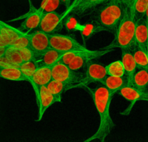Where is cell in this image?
<instances>
[{
  "label": "cell",
  "instance_id": "16",
  "mask_svg": "<svg viewBox=\"0 0 148 142\" xmlns=\"http://www.w3.org/2000/svg\"><path fill=\"white\" fill-rule=\"evenodd\" d=\"M134 41L136 46L148 53V27L145 18L137 20Z\"/></svg>",
  "mask_w": 148,
  "mask_h": 142
},
{
  "label": "cell",
  "instance_id": "7",
  "mask_svg": "<svg viewBox=\"0 0 148 142\" xmlns=\"http://www.w3.org/2000/svg\"><path fill=\"white\" fill-rule=\"evenodd\" d=\"M44 12H45L43 11L40 7L36 8L30 1V9L28 12L17 18L10 20V22L23 20L20 25V30H26V32L30 33V31L39 27Z\"/></svg>",
  "mask_w": 148,
  "mask_h": 142
},
{
  "label": "cell",
  "instance_id": "33",
  "mask_svg": "<svg viewBox=\"0 0 148 142\" xmlns=\"http://www.w3.org/2000/svg\"><path fill=\"white\" fill-rule=\"evenodd\" d=\"M82 1H83V0H73V1H72V2L71 3L70 5L68 7H66V10H64V12L62 14V22H63V20H64L66 17L69 16V14H70L72 12L75 11V10H76L77 7L79 5V4H80Z\"/></svg>",
  "mask_w": 148,
  "mask_h": 142
},
{
  "label": "cell",
  "instance_id": "23",
  "mask_svg": "<svg viewBox=\"0 0 148 142\" xmlns=\"http://www.w3.org/2000/svg\"><path fill=\"white\" fill-rule=\"evenodd\" d=\"M132 85L148 92V69H137L133 77Z\"/></svg>",
  "mask_w": 148,
  "mask_h": 142
},
{
  "label": "cell",
  "instance_id": "37",
  "mask_svg": "<svg viewBox=\"0 0 148 142\" xmlns=\"http://www.w3.org/2000/svg\"><path fill=\"white\" fill-rule=\"evenodd\" d=\"M60 1H61V2L63 3V4L66 6V7H69V6L70 5L71 3H72L71 2V1H72V0H60Z\"/></svg>",
  "mask_w": 148,
  "mask_h": 142
},
{
  "label": "cell",
  "instance_id": "11",
  "mask_svg": "<svg viewBox=\"0 0 148 142\" xmlns=\"http://www.w3.org/2000/svg\"><path fill=\"white\" fill-rule=\"evenodd\" d=\"M53 79L52 77L51 67L44 65L39 64L33 76V82L31 85L34 90L36 98V102H38L40 95V87L41 86H46Z\"/></svg>",
  "mask_w": 148,
  "mask_h": 142
},
{
  "label": "cell",
  "instance_id": "17",
  "mask_svg": "<svg viewBox=\"0 0 148 142\" xmlns=\"http://www.w3.org/2000/svg\"><path fill=\"white\" fill-rule=\"evenodd\" d=\"M64 54L65 53L64 52H61L56 49L50 48L40 58V59L38 60L39 64L52 67L53 65L62 61Z\"/></svg>",
  "mask_w": 148,
  "mask_h": 142
},
{
  "label": "cell",
  "instance_id": "29",
  "mask_svg": "<svg viewBox=\"0 0 148 142\" xmlns=\"http://www.w3.org/2000/svg\"><path fill=\"white\" fill-rule=\"evenodd\" d=\"M148 7V0H136L132 10L137 20L143 19L145 17Z\"/></svg>",
  "mask_w": 148,
  "mask_h": 142
},
{
  "label": "cell",
  "instance_id": "12",
  "mask_svg": "<svg viewBox=\"0 0 148 142\" xmlns=\"http://www.w3.org/2000/svg\"><path fill=\"white\" fill-rule=\"evenodd\" d=\"M62 23V14L56 11L46 12L43 14L38 28L47 34H53Z\"/></svg>",
  "mask_w": 148,
  "mask_h": 142
},
{
  "label": "cell",
  "instance_id": "26",
  "mask_svg": "<svg viewBox=\"0 0 148 142\" xmlns=\"http://www.w3.org/2000/svg\"><path fill=\"white\" fill-rule=\"evenodd\" d=\"M64 25L68 32H79L83 28L84 24L81 23L73 16H68L64 20Z\"/></svg>",
  "mask_w": 148,
  "mask_h": 142
},
{
  "label": "cell",
  "instance_id": "28",
  "mask_svg": "<svg viewBox=\"0 0 148 142\" xmlns=\"http://www.w3.org/2000/svg\"><path fill=\"white\" fill-rule=\"evenodd\" d=\"M5 56L11 61L16 66H20L23 63V60L22 59L21 56L20 54L18 48L12 47V46H7L6 48Z\"/></svg>",
  "mask_w": 148,
  "mask_h": 142
},
{
  "label": "cell",
  "instance_id": "22",
  "mask_svg": "<svg viewBox=\"0 0 148 142\" xmlns=\"http://www.w3.org/2000/svg\"><path fill=\"white\" fill-rule=\"evenodd\" d=\"M38 66V61H29L23 62L19 66V68L25 78L26 82H28L31 85L33 82V76Z\"/></svg>",
  "mask_w": 148,
  "mask_h": 142
},
{
  "label": "cell",
  "instance_id": "13",
  "mask_svg": "<svg viewBox=\"0 0 148 142\" xmlns=\"http://www.w3.org/2000/svg\"><path fill=\"white\" fill-rule=\"evenodd\" d=\"M58 102L56 98L49 92L46 86H41L40 87V95L37 102L38 112L36 122L41 121L46 111L53 104Z\"/></svg>",
  "mask_w": 148,
  "mask_h": 142
},
{
  "label": "cell",
  "instance_id": "3",
  "mask_svg": "<svg viewBox=\"0 0 148 142\" xmlns=\"http://www.w3.org/2000/svg\"><path fill=\"white\" fill-rule=\"evenodd\" d=\"M114 48L110 46H106L102 50H88L79 51L66 52L64 55L62 61L74 72H77L83 68L86 67L92 60L105 56L109 52L112 51Z\"/></svg>",
  "mask_w": 148,
  "mask_h": 142
},
{
  "label": "cell",
  "instance_id": "8",
  "mask_svg": "<svg viewBox=\"0 0 148 142\" xmlns=\"http://www.w3.org/2000/svg\"><path fill=\"white\" fill-rule=\"evenodd\" d=\"M51 72L53 79L69 85L71 86V89L73 88L74 85L79 82L82 77L62 61L52 66Z\"/></svg>",
  "mask_w": 148,
  "mask_h": 142
},
{
  "label": "cell",
  "instance_id": "14",
  "mask_svg": "<svg viewBox=\"0 0 148 142\" xmlns=\"http://www.w3.org/2000/svg\"><path fill=\"white\" fill-rule=\"evenodd\" d=\"M121 61L125 71L127 85H132L134 75L138 69L132 50H121Z\"/></svg>",
  "mask_w": 148,
  "mask_h": 142
},
{
  "label": "cell",
  "instance_id": "30",
  "mask_svg": "<svg viewBox=\"0 0 148 142\" xmlns=\"http://www.w3.org/2000/svg\"><path fill=\"white\" fill-rule=\"evenodd\" d=\"M60 0H42L40 8L45 12L56 11L60 4Z\"/></svg>",
  "mask_w": 148,
  "mask_h": 142
},
{
  "label": "cell",
  "instance_id": "39",
  "mask_svg": "<svg viewBox=\"0 0 148 142\" xmlns=\"http://www.w3.org/2000/svg\"><path fill=\"white\" fill-rule=\"evenodd\" d=\"M0 46H6L5 45H4V42H3L2 39H1V36H0Z\"/></svg>",
  "mask_w": 148,
  "mask_h": 142
},
{
  "label": "cell",
  "instance_id": "9",
  "mask_svg": "<svg viewBox=\"0 0 148 142\" xmlns=\"http://www.w3.org/2000/svg\"><path fill=\"white\" fill-rule=\"evenodd\" d=\"M119 95L126 100L131 102L130 106L127 110L121 113V115H127L130 113L132 108L138 101H147L148 102V92L140 88L136 87L132 85L126 84L118 92Z\"/></svg>",
  "mask_w": 148,
  "mask_h": 142
},
{
  "label": "cell",
  "instance_id": "2",
  "mask_svg": "<svg viewBox=\"0 0 148 142\" xmlns=\"http://www.w3.org/2000/svg\"><path fill=\"white\" fill-rule=\"evenodd\" d=\"M137 20L132 9L126 7L124 16L114 32V38L109 44L112 48L132 50L135 46L134 36Z\"/></svg>",
  "mask_w": 148,
  "mask_h": 142
},
{
  "label": "cell",
  "instance_id": "25",
  "mask_svg": "<svg viewBox=\"0 0 148 142\" xmlns=\"http://www.w3.org/2000/svg\"><path fill=\"white\" fill-rule=\"evenodd\" d=\"M108 75L114 76H119L124 77L125 76V71L124 66L121 60H117L113 61L106 66Z\"/></svg>",
  "mask_w": 148,
  "mask_h": 142
},
{
  "label": "cell",
  "instance_id": "4",
  "mask_svg": "<svg viewBox=\"0 0 148 142\" xmlns=\"http://www.w3.org/2000/svg\"><path fill=\"white\" fill-rule=\"evenodd\" d=\"M125 8L121 0H111L100 11L97 22L106 31L115 32L124 16Z\"/></svg>",
  "mask_w": 148,
  "mask_h": 142
},
{
  "label": "cell",
  "instance_id": "10",
  "mask_svg": "<svg viewBox=\"0 0 148 142\" xmlns=\"http://www.w3.org/2000/svg\"><path fill=\"white\" fill-rule=\"evenodd\" d=\"M38 61L51 48L49 35L40 30L30 33V46Z\"/></svg>",
  "mask_w": 148,
  "mask_h": 142
},
{
  "label": "cell",
  "instance_id": "24",
  "mask_svg": "<svg viewBox=\"0 0 148 142\" xmlns=\"http://www.w3.org/2000/svg\"><path fill=\"white\" fill-rule=\"evenodd\" d=\"M132 52L137 62V68L148 69V53L147 52L136 46L132 48Z\"/></svg>",
  "mask_w": 148,
  "mask_h": 142
},
{
  "label": "cell",
  "instance_id": "32",
  "mask_svg": "<svg viewBox=\"0 0 148 142\" xmlns=\"http://www.w3.org/2000/svg\"><path fill=\"white\" fill-rule=\"evenodd\" d=\"M19 52L21 56L22 59L23 61H38L35 56L34 53L32 51L30 48H19Z\"/></svg>",
  "mask_w": 148,
  "mask_h": 142
},
{
  "label": "cell",
  "instance_id": "18",
  "mask_svg": "<svg viewBox=\"0 0 148 142\" xmlns=\"http://www.w3.org/2000/svg\"><path fill=\"white\" fill-rule=\"evenodd\" d=\"M103 31H106L105 29L98 22L92 21L85 23L83 26V28H82V30H81V32L79 33L81 35L82 40L83 41L84 44H85L92 36Z\"/></svg>",
  "mask_w": 148,
  "mask_h": 142
},
{
  "label": "cell",
  "instance_id": "6",
  "mask_svg": "<svg viewBox=\"0 0 148 142\" xmlns=\"http://www.w3.org/2000/svg\"><path fill=\"white\" fill-rule=\"evenodd\" d=\"M49 40L51 48L64 53L88 50L85 44H81L75 38L68 35L53 33L49 35Z\"/></svg>",
  "mask_w": 148,
  "mask_h": 142
},
{
  "label": "cell",
  "instance_id": "15",
  "mask_svg": "<svg viewBox=\"0 0 148 142\" xmlns=\"http://www.w3.org/2000/svg\"><path fill=\"white\" fill-rule=\"evenodd\" d=\"M26 33L0 20V36L6 46H11L17 38Z\"/></svg>",
  "mask_w": 148,
  "mask_h": 142
},
{
  "label": "cell",
  "instance_id": "20",
  "mask_svg": "<svg viewBox=\"0 0 148 142\" xmlns=\"http://www.w3.org/2000/svg\"><path fill=\"white\" fill-rule=\"evenodd\" d=\"M127 84L125 76H114L108 75L103 82V85L106 87L113 95L118 93L120 89Z\"/></svg>",
  "mask_w": 148,
  "mask_h": 142
},
{
  "label": "cell",
  "instance_id": "36",
  "mask_svg": "<svg viewBox=\"0 0 148 142\" xmlns=\"http://www.w3.org/2000/svg\"><path fill=\"white\" fill-rule=\"evenodd\" d=\"M6 48H7V46H0V58H1L5 55Z\"/></svg>",
  "mask_w": 148,
  "mask_h": 142
},
{
  "label": "cell",
  "instance_id": "34",
  "mask_svg": "<svg viewBox=\"0 0 148 142\" xmlns=\"http://www.w3.org/2000/svg\"><path fill=\"white\" fill-rule=\"evenodd\" d=\"M13 66H16L15 64L12 63L10 60H9L4 55L1 58H0V68H8L13 67Z\"/></svg>",
  "mask_w": 148,
  "mask_h": 142
},
{
  "label": "cell",
  "instance_id": "5",
  "mask_svg": "<svg viewBox=\"0 0 148 142\" xmlns=\"http://www.w3.org/2000/svg\"><path fill=\"white\" fill-rule=\"evenodd\" d=\"M108 76L106 67L105 65L101 63L90 62L85 67V74L82 75L79 82L74 85L72 89L75 88H85L90 84L94 82L103 84V81Z\"/></svg>",
  "mask_w": 148,
  "mask_h": 142
},
{
  "label": "cell",
  "instance_id": "27",
  "mask_svg": "<svg viewBox=\"0 0 148 142\" xmlns=\"http://www.w3.org/2000/svg\"><path fill=\"white\" fill-rule=\"evenodd\" d=\"M106 1H108V0H83L79 4V5L77 7L75 12L79 14H83L88 10H90V9L99 5V4H103Z\"/></svg>",
  "mask_w": 148,
  "mask_h": 142
},
{
  "label": "cell",
  "instance_id": "31",
  "mask_svg": "<svg viewBox=\"0 0 148 142\" xmlns=\"http://www.w3.org/2000/svg\"><path fill=\"white\" fill-rule=\"evenodd\" d=\"M16 48H28L30 46V33L27 32L25 35L17 38L11 46Z\"/></svg>",
  "mask_w": 148,
  "mask_h": 142
},
{
  "label": "cell",
  "instance_id": "38",
  "mask_svg": "<svg viewBox=\"0 0 148 142\" xmlns=\"http://www.w3.org/2000/svg\"><path fill=\"white\" fill-rule=\"evenodd\" d=\"M145 20L146 24H147V27H148V7L147 9V11H146L145 14Z\"/></svg>",
  "mask_w": 148,
  "mask_h": 142
},
{
  "label": "cell",
  "instance_id": "19",
  "mask_svg": "<svg viewBox=\"0 0 148 142\" xmlns=\"http://www.w3.org/2000/svg\"><path fill=\"white\" fill-rule=\"evenodd\" d=\"M0 78L13 82H26V79L19 66L0 68Z\"/></svg>",
  "mask_w": 148,
  "mask_h": 142
},
{
  "label": "cell",
  "instance_id": "1",
  "mask_svg": "<svg viewBox=\"0 0 148 142\" xmlns=\"http://www.w3.org/2000/svg\"><path fill=\"white\" fill-rule=\"evenodd\" d=\"M85 88L89 92L97 112L99 114L100 123L96 132L82 142H92L95 140L105 142L108 134L116 126L110 113V108L114 95L104 85L97 86L94 88L87 86Z\"/></svg>",
  "mask_w": 148,
  "mask_h": 142
},
{
  "label": "cell",
  "instance_id": "35",
  "mask_svg": "<svg viewBox=\"0 0 148 142\" xmlns=\"http://www.w3.org/2000/svg\"><path fill=\"white\" fill-rule=\"evenodd\" d=\"M121 1H122L123 4H124V6H125L126 7L132 9L136 0H121Z\"/></svg>",
  "mask_w": 148,
  "mask_h": 142
},
{
  "label": "cell",
  "instance_id": "21",
  "mask_svg": "<svg viewBox=\"0 0 148 142\" xmlns=\"http://www.w3.org/2000/svg\"><path fill=\"white\" fill-rule=\"evenodd\" d=\"M46 87L49 89V92L56 98L58 102H62V95L64 92L71 89V86L69 85L59 82V81L54 80V79H52L46 85Z\"/></svg>",
  "mask_w": 148,
  "mask_h": 142
}]
</instances>
